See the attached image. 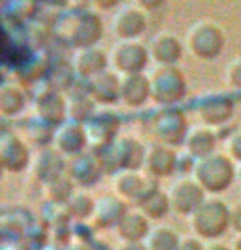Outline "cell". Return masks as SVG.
<instances>
[{"instance_id":"1","label":"cell","mask_w":241,"mask_h":250,"mask_svg":"<svg viewBox=\"0 0 241 250\" xmlns=\"http://www.w3.org/2000/svg\"><path fill=\"white\" fill-rule=\"evenodd\" d=\"M236 175V169L226 155L212 153L200 158L193 165V178L203 189L218 193L228 188Z\"/></svg>"},{"instance_id":"2","label":"cell","mask_w":241,"mask_h":250,"mask_svg":"<svg viewBox=\"0 0 241 250\" xmlns=\"http://www.w3.org/2000/svg\"><path fill=\"white\" fill-rule=\"evenodd\" d=\"M230 214L231 209L223 201L215 198L205 199L202 206L190 216L192 229L205 239L220 237L230 226Z\"/></svg>"},{"instance_id":"3","label":"cell","mask_w":241,"mask_h":250,"mask_svg":"<svg viewBox=\"0 0 241 250\" xmlns=\"http://www.w3.org/2000/svg\"><path fill=\"white\" fill-rule=\"evenodd\" d=\"M150 97L159 104L180 101L187 92V84L175 66H160L149 76Z\"/></svg>"},{"instance_id":"4","label":"cell","mask_w":241,"mask_h":250,"mask_svg":"<svg viewBox=\"0 0 241 250\" xmlns=\"http://www.w3.org/2000/svg\"><path fill=\"white\" fill-rule=\"evenodd\" d=\"M225 38H223L221 30L212 21H198L190 28L189 37H187V46L195 56L210 60L221 53Z\"/></svg>"},{"instance_id":"5","label":"cell","mask_w":241,"mask_h":250,"mask_svg":"<svg viewBox=\"0 0 241 250\" xmlns=\"http://www.w3.org/2000/svg\"><path fill=\"white\" fill-rule=\"evenodd\" d=\"M109 60L113 62L114 69L124 76L137 74L142 73V69L145 68L147 60H149V48H145L136 40H122L118 44H114Z\"/></svg>"},{"instance_id":"6","label":"cell","mask_w":241,"mask_h":250,"mask_svg":"<svg viewBox=\"0 0 241 250\" xmlns=\"http://www.w3.org/2000/svg\"><path fill=\"white\" fill-rule=\"evenodd\" d=\"M203 188L195 180H177L170 186L169 191V199H170V209L178 214H193L202 206L205 201Z\"/></svg>"},{"instance_id":"7","label":"cell","mask_w":241,"mask_h":250,"mask_svg":"<svg viewBox=\"0 0 241 250\" xmlns=\"http://www.w3.org/2000/svg\"><path fill=\"white\" fill-rule=\"evenodd\" d=\"M114 189L120 198L134 199L139 204L145 196L154 193L159 188L152 176H142L137 171H127V169H124L114 180Z\"/></svg>"},{"instance_id":"8","label":"cell","mask_w":241,"mask_h":250,"mask_svg":"<svg viewBox=\"0 0 241 250\" xmlns=\"http://www.w3.org/2000/svg\"><path fill=\"white\" fill-rule=\"evenodd\" d=\"M102 33L101 19L93 12L79 13L78 19H74V23L70 28V40L79 50L91 48L97 43Z\"/></svg>"},{"instance_id":"9","label":"cell","mask_w":241,"mask_h":250,"mask_svg":"<svg viewBox=\"0 0 241 250\" xmlns=\"http://www.w3.org/2000/svg\"><path fill=\"white\" fill-rule=\"evenodd\" d=\"M119 127V119L113 110H101V114L93 115L86 127V135L95 148H104L111 144Z\"/></svg>"},{"instance_id":"10","label":"cell","mask_w":241,"mask_h":250,"mask_svg":"<svg viewBox=\"0 0 241 250\" xmlns=\"http://www.w3.org/2000/svg\"><path fill=\"white\" fill-rule=\"evenodd\" d=\"M155 135L165 145H178L187 138V120L177 110H165L155 120Z\"/></svg>"},{"instance_id":"11","label":"cell","mask_w":241,"mask_h":250,"mask_svg":"<svg viewBox=\"0 0 241 250\" xmlns=\"http://www.w3.org/2000/svg\"><path fill=\"white\" fill-rule=\"evenodd\" d=\"M145 15L137 7H124L113 20V31L122 40H134L145 30Z\"/></svg>"},{"instance_id":"12","label":"cell","mask_w":241,"mask_h":250,"mask_svg":"<svg viewBox=\"0 0 241 250\" xmlns=\"http://www.w3.org/2000/svg\"><path fill=\"white\" fill-rule=\"evenodd\" d=\"M28 148L19 137L3 135L0 142V163L3 169L12 173L22 171L28 163Z\"/></svg>"},{"instance_id":"13","label":"cell","mask_w":241,"mask_h":250,"mask_svg":"<svg viewBox=\"0 0 241 250\" xmlns=\"http://www.w3.org/2000/svg\"><path fill=\"white\" fill-rule=\"evenodd\" d=\"M177 167V155L172 148L165 145H150L145 150L144 168L149 176L160 178L169 176Z\"/></svg>"},{"instance_id":"14","label":"cell","mask_w":241,"mask_h":250,"mask_svg":"<svg viewBox=\"0 0 241 250\" xmlns=\"http://www.w3.org/2000/svg\"><path fill=\"white\" fill-rule=\"evenodd\" d=\"M55 145L58 151L66 155H79L84 144L88 142L86 128H83L78 122H66L61 124L55 132Z\"/></svg>"},{"instance_id":"15","label":"cell","mask_w":241,"mask_h":250,"mask_svg":"<svg viewBox=\"0 0 241 250\" xmlns=\"http://www.w3.org/2000/svg\"><path fill=\"white\" fill-rule=\"evenodd\" d=\"M147 97H150V83L145 74L137 73L120 78V101L126 105L139 107Z\"/></svg>"},{"instance_id":"16","label":"cell","mask_w":241,"mask_h":250,"mask_svg":"<svg viewBox=\"0 0 241 250\" xmlns=\"http://www.w3.org/2000/svg\"><path fill=\"white\" fill-rule=\"evenodd\" d=\"M149 56L160 66H173L182 56V44L173 35L160 33L149 44Z\"/></svg>"},{"instance_id":"17","label":"cell","mask_w":241,"mask_h":250,"mask_svg":"<svg viewBox=\"0 0 241 250\" xmlns=\"http://www.w3.org/2000/svg\"><path fill=\"white\" fill-rule=\"evenodd\" d=\"M101 169L102 167L97 155L79 153L70 163V178L81 186H89L97 181Z\"/></svg>"},{"instance_id":"18","label":"cell","mask_w":241,"mask_h":250,"mask_svg":"<svg viewBox=\"0 0 241 250\" xmlns=\"http://www.w3.org/2000/svg\"><path fill=\"white\" fill-rule=\"evenodd\" d=\"M89 96L101 104H113L120 99V79L111 71H102L101 74L91 78Z\"/></svg>"},{"instance_id":"19","label":"cell","mask_w":241,"mask_h":250,"mask_svg":"<svg viewBox=\"0 0 241 250\" xmlns=\"http://www.w3.org/2000/svg\"><path fill=\"white\" fill-rule=\"evenodd\" d=\"M106 64H108L106 53L96 46L83 48L73 58L74 73L84 76V78H95V76L101 74L102 71H106Z\"/></svg>"},{"instance_id":"20","label":"cell","mask_w":241,"mask_h":250,"mask_svg":"<svg viewBox=\"0 0 241 250\" xmlns=\"http://www.w3.org/2000/svg\"><path fill=\"white\" fill-rule=\"evenodd\" d=\"M114 150L119 168H124L127 171H137L141 167H144L147 148H144L141 142H137L136 138H120V140H118V144L114 145Z\"/></svg>"},{"instance_id":"21","label":"cell","mask_w":241,"mask_h":250,"mask_svg":"<svg viewBox=\"0 0 241 250\" xmlns=\"http://www.w3.org/2000/svg\"><path fill=\"white\" fill-rule=\"evenodd\" d=\"M126 212L127 209L122 199L116 198V196H104L99 201H96L93 221L97 227H116Z\"/></svg>"},{"instance_id":"22","label":"cell","mask_w":241,"mask_h":250,"mask_svg":"<svg viewBox=\"0 0 241 250\" xmlns=\"http://www.w3.org/2000/svg\"><path fill=\"white\" fill-rule=\"evenodd\" d=\"M149 232V222L141 211H127L116 226V234L124 242H141Z\"/></svg>"},{"instance_id":"23","label":"cell","mask_w":241,"mask_h":250,"mask_svg":"<svg viewBox=\"0 0 241 250\" xmlns=\"http://www.w3.org/2000/svg\"><path fill=\"white\" fill-rule=\"evenodd\" d=\"M37 112L45 122L60 124L66 114V101L55 89H47L37 97Z\"/></svg>"},{"instance_id":"24","label":"cell","mask_w":241,"mask_h":250,"mask_svg":"<svg viewBox=\"0 0 241 250\" xmlns=\"http://www.w3.org/2000/svg\"><path fill=\"white\" fill-rule=\"evenodd\" d=\"M215 145H217L215 133L207 127H197L187 133L185 138L187 151L198 160L212 155L213 150H215Z\"/></svg>"},{"instance_id":"25","label":"cell","mask_w":241,"mask_h":250,"mask_svg":"<svg viewBox=\"0 0 241 250\" xmlns=\"http://www.w3.org/2000/svg\"><path fill=\"white\" fill-rule=\"evenodd\" d=\"M35 173L40 180L45 183H50L56 178L65 175V163L61 156L53 150H43L35 160Z\"/></svg>"},{"instance_id":"26","label":"cell","mask_w":241,"mask_h":250,"mask_svg":"<svg viewBox=\"0 0 241 250\" xmlns=\"http://www.w3.org/2000/svg\"><path fill=\"white\" fill-rule=\"evenodd\" d=\"M233 112V104L225 97H213L205 101L198 109L200 119L208 125H220L230 119Z\"/></svg>"},{"instance_id":"27","label":"cell","mask_w":241,"mask_h":250,"mask_svg":"<svg viewBox=\"0 0 241 250\" xmlns=\"http://www.w3.org/2000/svg\"><path fill=\"white\" fill-rule=\"evenodd\" d=\"M66 114L73 122H83L95 115V102L86 94H73L66 99Z\"/></svg>"},{"instance_id":"28","label":"cell","mask_w":241,"mask_h":250,"mask_svg":"<svg viewBox=\"0 0 241 250\" xmlns=\"http://www.w3.org/2000/svg\"><path fill=\"white\" fill-rule=\"evenodd\" d=\"M141 212L149 219H160L170 209V199L169 194L162 193V191L155 189L154 193H150L149 196H145L144 199L139 203Z\"/></svg>"},{"instance_id":"29","label":"cell","mask_w":241,"mask_h":250,"mask_svg":"<svg viewBox=\"0 0 241 250\" xmlns=\"http://www.w3.org/2000/svg\"><path fill=\"white\" fill-rule=\"evenodd\" d=\"M180 239L169 227H157L149 232L145 237L147 250H178Z\"/></svg>"},{"instance_id":"30","label":"cell","mask_w":241,"mask_h":250,"mask_svg":"<svg viewBox=\"0 0 241 250\" xmlns=\"http://www.w3.org/2000/svg\"><path fill=\"white\" fill-rule=\"evenodd\" d=\"M24 92L15 86H3L0 89V110L3 115H15L24 109Z\"/></svg>"},{"instance_id":"31","label":"cell","mask_w":241,"mask_h":250,"mask_svg":"<svg viewBox=\"0 0 241 250\" xmlns=\"http://www.w3.org/2000/svg\"><path fill=\"white\" fill-rule=\"evenodd\" d=\"M47 185V196L55 203H68L70 198L73 196V180L70 176H60L56 180L50 183H45Z\"/></svg>"},{"instance_id":"32","label":"cell","mask_w":241,"mask_h":250,"mask_svg":"<svg viewBox=\"0 0 241 250\" xmlns=\"http://www.w3.org/2000/svg\"><path fill=\"white\" fill-rule=\"evenodd\" d=\"M96 203L93 201V198L86 193H74L70 198V201L66 203L68 212L74 217H89L95 212Z\"/></svg>"},{"instance_id":"33","label":"cell","mask_w":241,"mask_h":250,"mask_svg":"<svg viewBox=\"0 0 241 250\" xmlns=\"http://www.w3.org/2000/svg\"><path fill=\"white\" fill-rule=\"evenodd\" d=\"M73 66L70 64H56L55 68L51 69V74H50V81H51V89L55 91L61 92L65 89H68L73 83Z\"/></svg>"},{"instance_id":"34","label":"cell","mask_w":241,"mask_h":250,"mask_svg":"<svg viewBox=\"0 0 241 250\" xmlns=\"http://www.w3.org/2000/svg\"><path fill=\"white\" fill-rule=\"evenodd\" d=\"M226 83L233 87L241 89V60H235L226 68Z\"/></svg>"},{"instance_id":"35","label":"cell","mask_w":241,"mask_h":250,"mask_svg":"<svg viewBox=\"0 0 241 250\" xmlns=\"http://www.w3.org/2000/svg\"><path fill=\"white\" fill-rule=\"evenodd\" d=\"M226 151L230 153L231 158L238 160L241 163V130L233 133V135L226 140Z\"/></svg>"},{"instance_id":"36","label":"cell","mask_w":241,"mask_h":250,"mask_svg":"<svg viewBox=\"0 0 241 250\" xmlns=\"http://www.w3.org/2000/svg\"><path fill=\"white\" fill-rule=\"evenodd\" d=\"M178 250H205L198 239L195 237H185L180 240V245H178Z\"/></svg>"},{"instance_id":"37","label":"cell","mask_w":241,"mask_h":250,"mask_svg":"<svg viewBox=\"0 0 241 250\" xmlns=\"http://www.w3.org/2000/svg\"><path fill=\"white\" fill-rule=\"evenodd\" d=\"M230 226L233 227L238 234H241V204H238V206H235L233 209H231Z\"/></svg>"},{"instance_id":"38","label":"cell","mask_w":241,"mask_h":250,"mask_svg":"<svg viewBox=\"0 0 241 250\" xmlns=\"http://www.w3.org/2000/svg\"><path fill=\"white\" fill-rule=\"evenodd\" d=\"M118 250H147V247L142 242H124L122 240Z\"/></svg>"},{"instance_id":"39","label":"cell","mask_w":241,"mask_h":250,"mask_svg":"<svg viewBox=\"0 0 241 250\" xmlns=\"http://www.w3.org/2000/svg\"><path fill=\"white\" fill-rule=\"evenodd\" d=\"M205 250H231V249L225 247V245H221V244H210L205 247Z\"/></svg>"},{"instance_id":"40","label":"cell","mask_w":241,"mask_h":250,"mask_svg":"<svg viewBox=\"0 0 241 250\" xmlns=\"http://www.w3.org/2000/svg\"><path fill=\"white\" fill-rule=\"evenodd\" d=\"M231 250H241V235L233 242V249Z\"/></svg>"},{"instance_id":"41","label":"cell","mask_w":241,"mask_h":250,"mask_svg":"<svg viewBox=\"0 0 241 250\" xmlns=\"http://www.w3.org/2000/svg\"><path fill=\"white\" fill-rule=\"evenodd\" d=\"M236 175H238V178H240V181H241V163L238 165V169H236Z\"/></svg>"}]
</instances>
